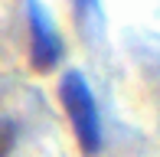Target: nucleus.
<instances>
[{"label": "nucleus", "instance_id": "1", "mask_svg": "<svg viewBox=\"0 0 160 157\" xmlns=\"http://www.w3.org/2000/svg\"><path fill=\"white\" fill-rule=\"evenodd\" d=\"M59 102L69 115L72 134H75L78 147L85 157H95L101 151V118H98V105L92 98V89L78 72H65L59 82Z\"/></svg>", "mask_w": 160, "mask_h": 157}, {"label": "nucleus", "instance_id": "3", "mask_svg": "<svg viewBox=\"0 0 160 157\" xmlns=\"http://www.w3.org/2000/svg\"><path fill=\"white\" fill-rule=\"evenodd\" d=\"M13 144H17V124L10 118H0V157H10Z\"/></svg>", "mask_w": 160, "mask_h": 157}, {"label": "nucleus", "instance_id": "2", "mask_svg": "<svg viewBox=\"0 0 160 157\" xmlns=\"http://www.w3.org/2000/svg\"><path fill=\"white\" fill-rule=\"evenodd\" d=\"M62 56V43L56 36V30L49 26L46 13L36 3H30V59L39 72H49V69L59 62Z\"/></svg>", "mask_w": 160, "mask_h": 157}]
</instances>
